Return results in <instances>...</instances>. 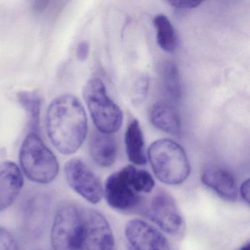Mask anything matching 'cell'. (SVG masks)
Wrapping results in <instances>:
<instances>
[{"label":"cell","mask_w":250,"mask_h":250,"mask_svg":"<svg viewBox=\"0 0 250 250\" xmlns=\"http://www.w3.org/2000/svg\"><path fill=\"white\" fill-rule=\"evenodd\" d=\"M20 162L29 180L40 184L52 182L59 172L55 155L36 133L24 139L20 152Z\"/></svg>","instance_id":"cell-3"},{"label":"cell","mask_w":250,"mask_h":250,"mask_svg":"<svg viewBox=\"0 0 250 250\" xmlns=\"http://www.w3.org/2000/svg\"><path fill=\"white\" fill-rule=\"evenodd\" d=\"M19 102L27 112L31 133L37 134L40 124L42 99L36 92L22 91L17 95Z\"/></svg>","instance_id":"cell-19"},{"label":"cell","mask_w":250,"mask_h":250,"mask_svg":"<svg viewBox=\"0 0 250 250\" xmlns=\"http://www.w3.org/2000/svg\"><path fill=\"white\" fill-rule=\"evenodd\" d=\"M132 185L137 193H150L154 188L155 182L152 175L145 169H136L133 175Z\"/></svg>","instance_id":"cell-20"},{"label":"cell","mask_w":250,"mask_h":250,"mask_svg":"<svg viewBox=\"0 0 250 250\" xmlns=\"http://www.w3.org/2000/svg\"><path fill=\"white\" fill-rule=\"evenodd\" d=\"M201 181L225 200L234 201L238 198V188L236 180L231 172L219 167H209L204 169Z\"/></svg>","instance_id":"cell-13"},{"label":"cell","mask_w":250,"mask_h":250,"mask_svg":"<svg viewBox=\"0 0 250 250\" xmlns=\"http://www.w3.org/2000/svg\"><path fill=\"white\" fill-rule=\"evenodd\" d=\"M50 200L44 194L33 196L26 204L24 213V228L27 233L39 236L43 233L49 219Z\"/></svg>","instance_id":"cell-12"},{"label":"cell","mask_w":250,"mask_h":250,"mask_svg":"<svg viewBox=\"0 0 250 250\" xmlns=\"http://www.w3.org/2000/svg\"><path fill=\"white\" fill-rule=\"evenodd\" d=\"M46 127L58 151L63 155L77 151L87 133V115L78 99L70 94L56 98L48 109Z\"/></svg>","instance_id":"cell-1"},{"label":"cell","mask_w":250,"mask_h":250,"mask_svg":"<svg viewBox=\"0 0 250 250\" xmlns=\"http://www.w3.org/2000/svg\"><path fill=\"white\" fill-rule=\"evenodd\" d=\"M84 224V208L62 203L57 210L51 231L53 250H80Z\"/></svg>","instance_id":"cell-5"},{"label":"cell","mask_w":250,"mask_h":250,"mask_svg":"<svg viewBox=\"0 0 250 250\" xmlns=\"http://www.w3.org/2000/svg\"><path fill=\"white\" fill-rule=\"evenodd\" d=\"M84 219L80 250H113V232L104 216L99 210L84 208Z\"/></svg>","instance_id":"cell-8"},{"label":"cell","mask_w":250,"mask_h":250,"mask_svg":"<svg viewBox=\"0 0 250 250\" xmlns=\"http://www.w3.org/2000/svg\"><path fill=\"white\" fill-rule=\"evenodd\" d=\"M239 250H250V243H247L245 245L243 246Z\"/></svg>","instance_id":"cell-26"},{"label":"cell","mask_w":250,"mask_h":250,"mask_svg":"<svg viewBox=\"0 0 250 250\" xmlns=\"http://www.w3.org/2000/svg\"><path fill=\"white\" fill-rule=\"evenodd\" d=\"M24 186L21 169L14 162L0 164V211L11 207Z\"/></svg>","instance_id":"cell-11"},{"label":"cell","mask_w":250,"mask_h":250,"mask_svg":"<svg viewBox=\"0 0 250 250\" xmlns=\"http://www.w3.org/2000/svg\"><path fill=\"white\" fill-rule=\"evenodd\" d=\"M240 193L244 201L250 203V180L247 179L244 181L240 188Z\"/></svg>","instance_id":"cell-25"},{"label":"cell","mask_w":250,"mask_h":250,"mask_svg":"<svg viewBox=\"0 0 250 250\" xmlns=\"http://www.w3.org/2000/svg\"><path fill=\"white\" fill-rule=\"evenodd\" d=\"M137 168L128 165L109 175L105 183L104 195L112 208L126 210L135 207L140 202L139 193L132 185L133 175Z\"/></svg>","instance_id":"cell-6"},{"label":"cell","mask_w":250,"mask_h":250,"mask_svg":"<svg viewBox=\"0 0 250 250\" xmlns=\"http://www.w3.org/2000/svg\"><path fill=\"white\" fill-rule=\"evenodd\" d=\"M172 6L178 9H193L197 8L202 2L197 1H171L169 2Z\"/></svg>","instance_id":"cell-24"},{"label":"cell","mask_w":250,"mask_h":250,"mask_svg":"<svg viewBox=\"0 0 250 250\" xmlns=\"http://www.w3.org/2000/svg\"><path fill=\"white\" fill-rule=\"evenodd\" d=\"M125 144L128 159L134 165H146L147 158L145 153L144 136L137 120H134L128 125L125 131Z\"/></svg>","instance_id":"cell-16"},{"label":"cell","mask_w":250,"mask_h":250,"mask_svg":"<svg viewBox=\"0 0 250 250\" xmlns=\"http://www.w3.org/2000/svg\"><path fill=\"white\" fill-rule=\"evenodd\" d=\"M89 52H90V45L88 42L85 41L80 42L77 49V57L79 61H86L88 58Z\"/></svg>","instance_id":"cell-23"},{"label":"cell","mask_w":250,"mask_h":250,"mask_svg":"<svg viewBox=\"0 0 250 250\" xmlns=\"http://www.w3.org/2000/svg\"><path fill=\"white\" fill-rule=\"evenodd\" d=\"M90 153L96 165L102 167L112 166L115 163L117 155L115 137L100 131L95 133L90 140Z\"/></svg>","instance_id":"cell-15"},{"label":"cell","mask_w":250,"mask_h":250,"mask_svg":"<svg viewBox=\"0 0 250 250\" xmlns=\"http://www.w3.org/2000/svg\"><path fill=\"white\" fill-rule=\"evenodd\" d=\"M83 96L99 131L112 134L119 130L124 119L122 111L109 97L101 79H90L83 89Z\"/></svg>","instance_id":"cell-4"},{"label":"cell","mask_w":250,"mask_h":250,"mask_svg":"<svg viewBox=\"0 0 250 250\" xmlns=\"http://www.w3.org/2000/svg\"><path fill=\"white\" fill-rule=\"evenodd\" d=\"M148 217L161 229L176 234L183 226V219L174 199L165 192H159L152 199L147 210Z\"/></svg>","instance_id":"cell-9"},{"label":"cell","mask_w":250,"mask_h":250,"mask_svg":"<svg viewBox=\"0 0 250 250\" xmlns=\"http://www.w3.org/2000/svg\"><path fill=\"white\" fill-rule=\"evenodd\" d=\"M125 234L134 250H172L166 237L145 221H129Z\"/></svg>","instance_id":"cell-10"},{"label":"cell","mask_w":250,"mask_h":250,"mask_svg":"<svg viewBox=\"0 0 250 250\" xmlns=\"http://www.w3.org/2000/svg\"><path fill=\"white\" fill-rule=\"evenodd\" d=\"M0 250H20L14 235L4 228H0Z\"/></svg>","instance_id":"cell-22"},{"label":"cell","mask_w":250,"mask_h":250,"mask_svg":"<svg viewBox=\"0 0 250 250\" xmlns=\"http://www.w3.org/2000/svg\"></svg>","instance_id":"cell-27"},{"label":"cell","mask_w":250,"mask_h":250,"mask_svg":"<svg viewBox=\"0 0 250 250\" xmlns=\"http://www.w3.org/2000/svg\"><path fill=\"white\" fill-rule=\"evenodd\" d=\"M152 169L164 184H182L190 174V165L183 147L168 139L156 140L147 152Z\"/></svg>","instance_id":"cell-2"},{"label":"cell","mask_w":250,"mask_h":250,"mask_svg":"<svg viewBox=\"0 0 250 250\" xmlns=\"http://www.w3.org/2000/svg\"><path fill=\"white\" fill-rule=\"evenodd\" d=\"M150 120L156 128L172 134H181V121L176 109L165 102H156L150 109Z\"/></svg>","instance_id":"cell-14"},{"label":"cell","mask_w":250,"mask_h":250,"mask_svg":"<svg viewBox=\"0 0 250 250\" xmlns=\"http://www.w3.org/2000/svg\"><path fill=\"white\" fill-rule=\"evenodd\" d=\"M65 176L74 191L92 204H97L104 197L102 182L90 167L80 159H71L65 165Z\"/></svg>","instance_id":"cell-7"},{"label":"cell","mask_w":250,"mask_h":250,"mask_svg":"<svg viewBox=\"0 0 250 250\" xmlns=\"http://www.w3.org/2000/svg\"><path fill=\"white\" fill-rule=\"evenodd\" d=\"M148 76L143 74L139 77L134 84V94H133V99L134 102L140 104L146 99L147 90H148Z\"/></svg>","instance_id":"cell-21"},{"label":"cell","mask_w":250,"mask_h":250,"mask_svg":"<svg viewBox=\"0 0 250 250\" xmlns=\"http://www.w3.org/2000/svg\"><path fill=\"white\" fill-rule=\"evenodd\" d=\"M153 25L161 49L167 52H175L178 46V36L169 19L162 14L156 16L153 20Z\"/></svg>","instance_id":"cell-18"},{"label":"cell","mask_w":250,"mask_h":250,"mask_svg":"<svg viewBox=\"0 0 250 250\" xmlns=\"http://www.w3.org/2000/svg\"><path fill=\"white\" fill-rule=\"evenodd\" d=\"M161 83L164 93L172 102H178L181 96L179 73L175 62L167 61L162 62L160 69Z\"/></svg>","instance_id":"cell-17"}]
</instances>
